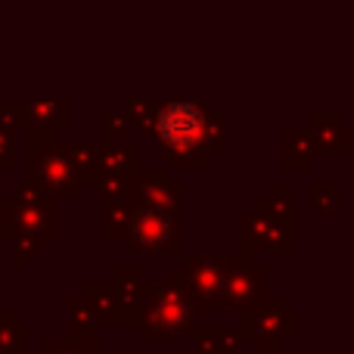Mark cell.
<instances>
[{"instance_id":"cell-1","label":"cell","mask_w":354,"mask_h":354,"mask_svg":"<svg viewBox=\"0 0 354 354\" xmlns=\"http://www.w3.org/2000/svg\"><path fill=\"white\" fill-rule=\"evenodd\" d=\"M156 143L171 168L205 171L227 149L224 115L196 100H168L159 106Z\"/></svg>"},{"instance_id":"cell-2","label":"cell","mask_w":354,"mask_h":354,"mask_svg":"<svg viewBox=\"0 0 354 354\" xmlns=\"http://www.w3.org/2000/svg\"><path fill=\"white\" fill-rule=\"evenodd\" d=\"M25 171H28V183H35L41 193L53 196V199H81L87 193L84 177L68 156L66 143L56 137V131L28 128Z\"/></svg>"},{"instance_id":"cell-3","label":"cell","mask_w":354,"mask_h":354,"mask_svg":"<svg viewBox=\"0 0 354 354\" xmlns=\"http://www.w3.org/2000/svg\"><path fill=\"white\" fill-rule=\"evenodd\" d=\"M243 255H187L177 268L168 270V280H174L199 311H230V283L233 270L245 261Z\"/></svg>"},{"instance_id":"cell-4","label":"cell","mask_w":354,"mask_h":354,"mask_svg":"<svg viewBox=\"0 0 354 354\" xmlns=\"http://www.w3.org/2000/svg\"><path fill=\"white\" fill-rule=\"evenodd\" d=\"M59 218H56L53 196L41 193L35 183H16L12 196L0 199V239L16 243V239H53Z\"/></svg>"},{"instance_id":"cell-5","label":"cell","mask_w":354,"mask_h":354,"mask_svg":"<svg viewBox=\"0 0 354 354\" xmlns=\"http://www.w3.org/2000/svg\"><path fill=\"white\" fill-rule=\"evenodd\" d=\"M196 314H199L196 301L174 280H165L156 286V295L140 311L137 330H140V339H189L193 342V333L199 326Z\"/></svg>"},{"instance_id":"cell-6","label":"cell","mask_w":354,"mask_h":354,"mask_svg":"<svg viewBox=\"0 0 354 354\" xmlns=\"http://www.w3.org/2000/svg\"><path fill=\"white\" fill-rule=\"evenodd\" d=\"M124 249L128 255H183L180 212L137 202Z\"/></svg>"},{"instance_id":"cell-7","label":"cell","mask_w":354,"mask_h":354,"mask_svg":"<svg viewBox=\"0 0 354 354\" xmlns=\"http://www.w3.org/2000/svg\"><path fill=\"white\" fill-rule=\"evenodd\" d=\"M239 245L245 255L261 252H295V218L277 214L252 202L249 212L239 214Z\"/></svg>"},{"instance_id":"cell-8","label":"cell","mask_w":354,"mask_h":354,"mask_svg":"<svg viewBox=\"0 0 354 354\" xmlns=\"http://www.w3.org/2000/svg\"><path fill=\"white\" fill-rule=\"evenodd\" d=\"M295 326H299V317L295 311H289L283 305V299L277 295H264L261 301L243 308L239 311V336L243 339H277V342H289L295 339Z\"/></svg>"},{"instance_id":"cell-9","label":"cell","mask_w":354,"mask_h":354,"mask_svg":"<svg viewBox=\"0 0 354 354\" xmlns=\"http://www.w3.org/2000/svg\"><path fill=\"white\" fill-rule=\"evenodd\" d=\"M134 202H147V205H159L168 212H180L183 208V187L171 180L165 168H140L134 174Z\"/></svg>"},{"instance_id":"cell-10","label":"cell","mask_w":354,"mask_h":354,"mask_svg":"<svg viewBox=\"0 0 354 354\" xmlns=\"http://www.w3.org/2000/svg\"><path fill=\"white\" fill-rule=\"evenodd\" d=\"M112 286H115L118 299H122L124 311H128L131 326H137L140 311L149 305V299L156 295V286L137 268H115V274H112Z\"/></svg>"},{"instance_id":"cell-11","label":"cell","mask_w":354,"mask_h":354,"mask_svg":"<svg viewBox=\"0 0 354 354\" xmlns=\"http://www.w3.org/2000/svg\"><path fill=\"white\" fill-rule=\"evenodd\" d=\"M270 274L258 264H252V255L233 270V283H230V311H243V308L261 301L268 292Z\"/></svg>"},{"instance_id":"cell-12","label":"cell","mask_w":354,"mask_h":354,"mask_svg":"<svg viewBox=\"0 0 354 354\" xmlns=\"http://www.w3.org/2000/svg\"><path fill=\"white\" fill-rule=\"evenodd\" d=\"M134 199H100L97 208V236L103 243H118L128 239L131 218H134Z\"/></svg>"},{"instance_id":"cell-13","label":"cell","mask_w":354,"mask_h":354,"mask_svg":"<svg viewBox=\"0 0 354 354\" xmlns=\"http://www.w3.org/2000/svg\"><path fill=\"white\" fill-rule=\"evenodd\" d=\"M84 295L91 299L93 311H97L100 324L103 326H131V317L128 311H124L122 299H118L115 286H112V280H87L84 283Z\"/></svg>"},{"instance_id":"cell-14","label":"cell","mask_w":354,"mask_h":354,"mask_svg":"<svg viewBox=\"0 0 354 354\" xmlns=\"http://www.w3.org/2000/svg\"><path fill=\"white\" fill-rule=\"evenodd\" d=\"M100 149V177L103 174H124L134 177L140 171V143L122 140V143H97Z\"/></svg>"},{"instance_id":"cell-15","label":"cell","mask_w":354,"mask_h":354,"mask_svg":"<svg viewBox=\"0 0 354 354\" xmlns=\"http://www.w3.org/2000/svg\"><path fill=\"white\" fill-rule=\"evenodd\" d=\"M72 122V103L68 100H25V131L47 128L59 131Z\"/></svg>"},{"instance_id":"cell-16","label":"cell","mask_w":354,"mask_h":354,"mask_svg":"<svg viewBox=\"0 0 354 354\" xmlns=\"http://www.w3.org/2000/svg\"><path fill=\"white\" fill-rule=\"evenodd\" d=\"M245 339L239 336V330L221 324H199L193 333V345L196 354H233L243 348Z\"/></svg>"},{"instance_id":"cell-17","label":"cell","mask_w":354,"mask_h":354,"mask_svg":"<svg viewBox=\"0 0 354 354\" xmlns=\"http://www.w3.org/2000/svg\"><path fill=\"white\" fill-rule=\"evenodd\" d=\"M100 317L93 311L91 299L84 292L72 295L68 299V336H78V339H91V342H100Z\"/></svg>"},{"instance_id":"cell-18","label":"cell","mask_w":354,"mask_h":354,"mask_svg":"<svg viewBox=\"0 0 354 354\" xmlns=\"http://www.w3.org/2000/svg\"><path fill=\"white\" fill-rule=\"evenodd\" d=\"M314 149V134L301 128H286L283 131V168H308Z\"/></svg>"},{"instance_id":"cell-19","label":"cell","mask_w":354,"mask_h":354,"mask_svg":"<svg viewBox=\"0 0 354 354\" xmlns=\"http://www.w3.org/2000/svg\"><path fill=\"white\" fill-rule=\"evenodd\" d=\"M159 106L156 100H131L122 109V118L128 122V128L140 131L143 137H156V122H159Z\"/></svg>"},{"instance_id":"cell-20","label":"cell","mask_w":354,"mask_h":354,"mask_svg":"<svg viewBox=\"0 0 354 354\" xmlns=\"http://www.w3.org/2000/svg\"><path fill=\"white\" fill-rule=\"evenodd\" d=\"M22 351H28V326L19 324L16 314L6 308V311H0V354Z\"/></svg>"},{"instance_id":"cell-21","label":"cell","mask_w":354,"mask_h":354,"mask_svg":"<svg viewBox=\"0 0 354 354\" xmlns=\"http://www.w3.org/2000/svg\"><path fill=\"white\" fill-rule=\"evenodd\" d=\"M66 149H68V156L75 159V165H78L84 183H93V187H97V180H100V149L93 147V143H84V140L66 143Z\"/></svg>"},{"instance_id":"cell-22","label":"cell","mask_w":354,"mask_h":354,"mask_svg":"<svg viewBox=\"0 0 354 354\" xmlns=\"http://www.w3.org/2000/svg\"><path fill=\"white\" fill-rule=\"evenodd\" d=\"M314 143L317 149H348V131L339 128L336 118L330 115H317L314 118Z\"/></svg>"},{"instance_id":"cell-23","label":"cell","mask_w":354,"mask_h":354,"mask_svg":"<svg viewBox=\"0 0 354 354\" xmlns=\"http://www.w3.org/2000/svg\"><path fill=\"white\" fill-rule=\"evenodd\" d=\"M37 354H100V342L91 339H78V336H66V339H44Z\"/></svg>"},{"instance_id":"cell-24","label":"cell","mask_w":354,"mask_h":354,"mask_svg":"<svg viewBox=\"0 0 354 354\" xmlns=\"http://www.w3.org/2000/svg\"><path fill=\"white\" fill-rule=\"evenodd\" d=\"M128 122H124L118 112H103L97 118V143H122V140H131L128 137Z\"/></svg>"},{"instance_id":"cell-25","label":"cell","mask_w":354,"mask_h":354,"mask_svg":"<svg viewBox=\"0 0 354 354\" xmlns=\"http://www.w3.org/2000/svg\"><path fill=\"white\" fill-rule=\"evenodd\" d=\"M16 168V128L6 118H0V171Z\"/></svg>"},{"instance_id":"cell-26","label":"cell","mask_w":354,"mask_h":354,"mask_svg":"<svg viewBox=\"0 0 354 354\" xmlns=\"http://www.w3.org/2000/svg\"><path fill=\"white\" fill-rule=\"evenodd\" d=\"M311 205L314 212H336L339 208V189L330 183H314L311 187Z\"/></svg>"},{"instance_id":"cell-27","label":"cell","mask_w":354,"mask_h":354,"mask_svg":"<svg viewBox=\"0 0 354 354\" xmlns=\"http://www.w3.org/2000/svg\"><path fill=\"white\" fill-rule=\"evenodd\" d=\"M41 245H44V239H31V236L16 239V243H12V268L16 270L28 268V261L41 252Z\"/></svg>"},{"instance_id":"cell-28","label":"cell","mask_w":354,"mask_h":354,"mask_svg":"<svg viewBox=\"0 0 354 354\" xmlns=\"http://www.w3.org/2000/svg\"><path fill=\"white\" fill-rule=\"evenodd\" d=\"M255 354H289V351H283V348H270V351H255Z\"/></svg>"},{"instance_id":"cell-29","label":"cell","mask_w":354,"mask_h":354,"mask_svg":"<svg viewBox=\"0 0 354 354\" xmlns=\"http://www.w3.org/2000/svg\"><path fill=\"white\" fill-rule=\"evenodd\" d=\"M233 354H255V351H252V348H249V351H243V348H239V351H233Z\"/></svg>"},{"instance_id":"cell-30","label":"cell","mask_w":354,"mask_h":354,"mask_svg":"<svg viewBox=\"0 0 354 354\" xmlns=\"http://www.w3.org/2000/svg\"><path fill=\"white\" fill-rule=\"evenodd\" d=\"M22 354H37V351H22Z\"/></svg>"},{"instance_id":"cell-31","label":"cell","mask_w":354,"mask_h":354,"mask_svg":"<svg viewBox=\"0 0 354 354\" xmlns=\"http://www.w3.org/2000/svg\"><path fill=\"white\" fill-rule=\"evenodd\" d=\"M100 354H106V351H100Z\"/></svg>"}]
</instances>
